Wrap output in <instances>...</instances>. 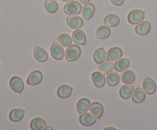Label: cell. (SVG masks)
I'll return each mask as SVG.
<instances>
[{"label": "cell", "mask_w": 157, "mask_h": 130, "mask_svg": "<svg viewBox=\"0 0 157 130\" xmlns=\"http://www.w3.org/2000/svg\"><path fill=\"white\" fill-rule=\"evenodd\" d=\"M81 54V49L78 44H71L67 47L64 54L67 61H75L80 58Z\"/></svg>", "instance_id": "obj_1"}, {"label": "cell", "mask_w": 157, "mask_h": 130, "mask_svg": "<svg viewBox=\"0 0 157 130\" xmlns=\"http://www.w3.org/2000/svg\"><path fill=\"white\" fill-rule=\"evenodd\" d=\"M82 11V6L78 1H71L67 2L64 7V12L67 15H78Z\"/></svg>", "instance_id": "obj_2"}, {"label": "cell", "mask_w": 157, "mask_h": 130, "mask_svg": "<svg viewBox=\"0 0 157 130\" xmlns=\"http://www.w3.org/2000/svg\"><path fill=\"white\" fill-rule=\"evenodd\" d=\"M144 17H145V12L140 9H134L130 11L128 14L127 19L128 21L132 24H137L140 22L143 21Z\"/></svg>", "instance_id": "obj_3"}, {"label": "cell", "mask_w": 157, "mask_h": 130, "mask_svg": "<svg viewBox=\"0 0 157 130\" xmlns=\"http://www.w3.org/2000/svg\"><path fill=\"white\" fill-rule=\"evenodd\" d=\"M9 86L14 92L21 93L24 90V83L22 79L18 76H12L9 81Z\"/></svg>", "instance_id": "obj_4"}, {"label": "cell", "mask_w": 157, "mask_h": 130, "mask_svg": "<svg viewBox=\"0 0 157 130\" xmlns=\"http://www.w3.org/2000/svg\"><path fill=\"white\" fill-rule=\"evenodd\" d=\"M97 118L92 113H84L79 116V122L84 126H91L96 122Z\"/></svg>", "instance_id": "obj_5"}, {"label": "cell", "mask_w": 157, "mask_h": 130, "mask_svg": "<svg viewBox=\"0 0 157 130\" xmlns=\"http://www.w3.org/2000/svg\"><path fill=\"white\" fill-rule=\"evenodd\" d=\"M66 21L69 28L72 29H79L84 24V21L82 18L76 15H69L66 18Z\"/></svg>", "instance_id": "obj_6"}, {"label": "cell", "mask_w": 157, "mask_h": 130, "mask_svg": "<svg viewBox=\"0 0 157 130\" xmlns=\"http://www.w3.org/2000/svg\"><path fill=\"white\" fill-rule=\"evenodd\" d=\"M51 54H52V56L53 57V58H55V60H60L64 58V50L63 48V46H61L59 43L55 42L52 44V47H51Z\"/></svg>", "instance_id": "obj_7"}, {"label": "cell", "mask_w": 157, "mask_h": 130, "mask_svg": "<svg viewBox=\"0 0 157 130\" xmlns=\"http://www.w3.org/2000/svg\"><path fill=\"white\" fill-rule=\"evenodd\" d=\"M43 79V74L41 71L36 70L32 71L29 75L27 79V84L31 86H35L39 84Z\"/></svg>", "instance_id": "obj_8"}, {"label": "cell", "mask_w": 157, "mask_h": 130, "mask_svg": "<svg viewBox=\"0 0 157 130\" xmlns=\"http://www.w3.org/2000/svg\"><path fill=\"white\" fill-rule=\"evenodd\" d=\"M123 50L118 47H113L108 50L107 53V59L108 61H117L122 58Z\"/></svg>", "instance_id": "obj_9"}, {"label": "cell", "mask_w": 157, "mask_h": 130, "mask_svg": "<svg viewBox=\"0 0 157 130\" xmlns=\"http://www.w3.org/2000/svg\"><path fill=\"white\" fill-rule=\"evenodd\" d=\"M92 82L94 85L98 88H101L104 86L106 82V76H104V73H101V71H95L92 73L91 76Z\"/></svg>", "instance_id": "obj_10"}, {"label": "cell", "mask_w": 157, "mask_h": 130, "mask_svg": "<svg viewBox=\"0 0 157 130\" xmlns=\"http://www.w3.org/2000/svg\"><path fill=\"white\" fill-rule=\"evenodd\" d=\"M143 89L147 94L152 95L156 92V85L154 80L150 77H147L143 82Z\"/></svg>", "instance_id": "obj_11"}, {"label": "cell", "mask_w": 157, "mask_h": 130, "mask_svg": "<svg viewBox=\"0 0 157 130\" xmlns=\"http://www.w3.org/2000/svg\"><path fill=\"white\" fill-rule=\"evenodd\" d=\"M90 101L87 98H81L78 101L76 105L77 111L79 114L86 113L90 110Z\"/></svg>", "instance_id": "obj_12"}, {"label": "cell", "mask_w": 157, "mask_h": 130, "mask_svg": "<svg viewBox=\"0 0 157 130\" xmlns=\"http://www.w3.org/2000/svg\"><path fill=\"white\" fill-rule=\"evenodd\" d=\"M72 39L75 44L78 45H84L86 43V36L84 32L81 29H75L72 34Z\"/></svg>", "instance_id": "obj_13"}, {"label": "cell", "mask_w": 157, "mask_h": 130, "mask_svg": "<svg viewBox=\"0 0 157 130\" xmlns=\"http://www.w3.org/2000/svg\"><path fill=\"white\" fill-rule=\"evenodd\" d=\"M151 29V25L149 21H141L136 24L135 32L139 35H147Z\"/></svg>", "instance_id": "obj_14"}, {"label": "cell", "mask_w": 157, "mask_h": 130, "mask_svg": "<svg viewBox=\"0 0 157 130\" xmlns=\"http://www.w3.org/2000/svg\"><path fill=\"white\" fill-rule=\"evenodd\" d=\"M90 113L97 118V119H100L101 116L104 114V107L103 105L99 102H93L90 104Z\"/></svg>", "instance_id": "obj_15"}, {"label": "cell", "mask_w": 157, "mask_h": 130, "mask_svg": "<svg viewBox=\"0 0 157 130\" xmlns=\"http://www.w3.org/2000/svg\"><path fill=\"white\" fill-rule=\"evenodd\" d=\"M146 98V92L141 87H136L133 90V94H132V100L136 103H141L144 102Z\"/></svg>", "instance_id": "obj_16"}, {"label": "cell", "mask_w": 157, "mask_h": 130, "mask_svg": "<svg viewBox=\"0 0 157 130\" xmlns=\"http://www.w3.org/2000/svg\"><path fill=\"white\" fill-rule=\"evenodd\" d=\"M93 58L96 64H101L102 63H104L105 60L107 59V53H106L104 47H101L97 49L94 51V53Z\"/></svg>", "instance_id": "obj_17"}, {"label": "cell", "mask_w": 157, "mask_h": 130, "mask_svg": "<svg viewBox=\"0 0 157 130\" xmlns=\"http://www.w3.org/2000/svg\"><path fill=\"white\" fill-rule=\"evenodd\" d=\"M72 90H73V89L71 87L66 85V84H63L58 87V90H57V95L59 98L66 99L71 95Z\"/></svg>", "instance_id": "obj_18"}, {"label": "cell", "mask_w": 157, "mask_h": 130, "mask_svg": "<svg viewBox=\"0 0 157 130\" xmlns=\"http://www.w3.org/2000/svg\"><path fill=\"white\" fill-rule=\"evenodd\" d=\"M25 110L21 108H15L9 113V119L12 122H19L24 118Z\"/></svg>", "instance_id": "obj_19"}, {"label": "cell", "mask_w": 157, "mask_h": 130, "mask_svg": "<svg viewBox=\"0 0 157 130\" xmlns=\"http://www.w3.org/2000/svg\"><path fill=\"white\" fill-rule=\"evenodd\" d=\"M120 18L115 14H110L105 17L104 20V24L109 28L116 27L119 24Z\"/></svg>", "instance_id": "obj_20"}, {"label": "cell", "mask_w": 157, "mask_h": 130, "mask_svg": "<svg viewBox=\"0 0 157 130\" xmlns=\"http://www.w3.org/2000/svg\"><path fill=\"white\" fill-rule=\"evenodd\" d=\"M95 12V6L93 3L88 2L84 4V6L82 8V15L84 17V18L87 20H89L91 18Z\"/></svg>", "instance_id": "obj_21"}, {"label": "cell", "mask_w": 157, "mask_h": 130, "mask_svg": "<svg viewBox=\"0 0 157 130\" xmlns=\"http://www.w3.org/2000/svg\"><path fill=\"white\" fill-rule=\"evenodd\" d=\"M34 57L39 62H45L48 60V53L42 47H36L34 50Z\"/></svg>", "instance_id": "obj_22"}, {"label": "cell", "mask_w": 157, "mask_h": 130, "mask_svg": "<svg viewBox=\"0 0 157 130\" xmlns=\"http://www.w3.org/2000/svg\"><path fill=\"white\" fill-rule=\"evenodd\" d=\"M133 92V87L131 84H124L120 89V96L124 99H127L132 96Z\"/></svg>", "instance_id": "obj_23"}, {"label": "cell", "mask_w": 157, "mask_h": 130, "mask_svg": "<svg viewBox=\"0 0 157 130\" xmlns=\"http://www.w3.org/2000/svg\"><path fill=\"white\" fill-rule=\"evenodd\" d=\"M46 126V122L41 117L34 118L30 122V128L32 130H41Z\"/></svg>", "instance_id": "obj_24"}, {"label": "cell", "mask_w": 157, "mask_h": 130, "mask_svg": "<svg viewBox=\"0 0 157 130\" xmlns=\"http://www.w3.org/2000/svg\"><path fill=\"white\" fill-rule=\"evenodd\" d=\"M121 77L123 83L125 84H133L135 81V80H136V76H135L134 73L130 70H126L123 71Z\"/></svg>", "instance_id": "obj_25"}, {"label": "cell", "mask_w": 157, "mask_h": 130, "mask_svg": "<svg viewBox=\"0 0 157 130\" xmlns=\"http://www.w3.org/2000/svg\"><path fill=\"white\" fill-rule=\"evenodd\" d=\"M106 80H107V84L110 87H115L116 85H117L120 81L119 73L117 71H113L112 70L106 76Z\"/></svg>", "instance_id": "obj_26"}, {"label": "cell", "mask_w": 157, "mask_h": 130, "mask_svg": "<svg viewBox=\"0 0 157 130\" xmlns=\"http://www.w3.org/2000/svg\"><path fill=\"white\" fill-rule=\"evenodd\" d=\"M130 66V61L127 58H122L119 59L118 61H115L114 68L116 71L122 72L127 70Z\"/></svg>", "instance_id": "obj_27"}, {"label": "cell", "mask_w": 157, "mask_h": 130, "mask_svg": "<svg viewBox=\"0 0 157 130\" xmlns=\"http://www.w3.org/2000/svg\"><path fill=\"white\" fill-rule=\"evenodd\" d=\"M110 35V29L107 26L101 25L97 29L96 37L99 39H106Z\"/></svg>", "instance_id": "obj_28"}, {"label": "cell", "mask_w": 157, "mask_h": 130, "mask_svg": "<svg viewBox=\"0 0 157 130\" xmlns=\"http://www.w3.org/2000/svg\"><path fill=\"white\" fill-rule=\"evenodd\" d=\"M113 68H114V64H113L112 61H104V63H102L100 65L99 71L104 73V75H107L110 72H111L113 70Z\"/></svg>", "instance_id": "obj_29"}, {"label": "cell", "mask_w": 157, "mask_h": 130, "mask_svg": "<svg viewBox=\"0 0 157 130\" xmlns=\"http://www.w3.org/2000/svg\"><path fill=\"white\" fill-rule=\"evenodd\" d=\"M44 9L48 13H55L58 10V5L56 1L54 0H45L44 1Z\"/></svg>", "instance_id": "obj_30"}, {"label": "cell", "mask_w": 157, "mask_h": 130, "mask_svg": "<svg viewBox=\"0 0 157 130\" xmlns=\"http://www.w3.org/2000/svg\"><path fill=\"white\" fill-rule=\"evenodd\" d=\"M58 42L63 47H67L72 44V38L67 34H62L58 36Z\"/></svg>", "instance_id": "obj_31"}, {"label": "cell", "mask_w": 157, "mask_h": 130, "mask_svg": "<svg viewBox=\"0 0 157 130\" xmlns=\"http://www.w3.org/2000/svg\"><path fill=\"white\" fill-rule=\"evenodd\" d=\"M110 2H111L113 3L114 6H121L123 3H124V0H110Z\"/></svg>", "instance_id": "obj_32"}, {"label": "cell", "mask_w": 157, "mask_h": 130, "mask_svg": "<svg viewBox=\"0 0 157 130\" xmlns=\"http://www.w3.org/2000/svg\"><path fill=\"white\" fill-rule=\"evenodd\" d=\"M77 1L81 3V4H86V3L90 2V0H77Z\"/></svg>", "instance_id": "obj_33"}, {"label": "cell", "mask_w": 157, "mask_h": 130, "mask_svg": "<svg viewBox=\"0 0 157 130\" xmlns=\"http://www.w3.org/2000/svg\"><path fill=\"white\" fill-rule=\"evenodd\" d=\"M43 129H44V130H48V129H50V130H53V128H52V126H50V125H48V126H45V127H44V128H43Z\"/></svg>", "instance_id": "obj_34"}, {"label": "cell", "mask_w": 157, "mask_h": 130, "mask_svg": "<svg viewBox=\"0 0 157 130\" xmlns=\"http://www.w3.org/2000/svg\"><path fill=\"white\" fill-rule=\"evenodd\" d=\"M109 129H112V130H116V128H113V127H107V128H105V130H109Z\"/></svg>", "instance_id": "obj_35"}, {"label": "cell", "mask_w": 157, "mask_h": 130, "mask_svg": "<svg viewBox=\"0 0 157 130\" xmlns=\"http://www.w3.org/2000/svg\"><path fill=\"white\" fill-rule=\"evenodd\" d=\"M61 1L64 2H71L73 1V0H61Z\"/></svg>", "instance_id": "obj_36"}]
</instances>
